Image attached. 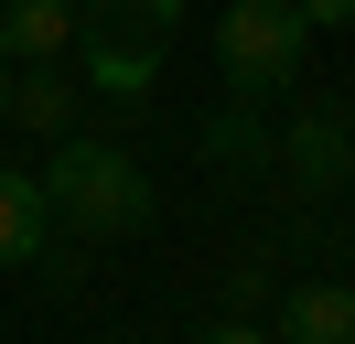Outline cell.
Returning <instances> with one entry per match:
<instances>
[{"instance_id": "30bf717a", "label": "cell", "mask_w": 355, "mask_h": 344, "mask_svg": "<svg viewBox=\"0 0 355 344\" xmlns=\"http://www.w3.org/2000/svg\"><path fill=\"white\" fill-rule=\"evenodd\" d=\"M291 11H302L312 33H345V22H355V0H291Z\"/></svg>"}, {"instance_id": "6da1fadb", "label": "cell", "mask_w": 355, "mask_h": 344, "mask_svg": "<svg viewBox=\"0 0 355 344\" xmlns=\"http://www.w3.org/2000/svg\"><path fill=\"white\" fill-rule=\"evenodd\" d=\"M44 205H54V226H76V237H140L151 226V172L119 140H54Z\"/></svg>"}, {"instance_id": "52a82bcc", "label": "cell", "mask_w": 355, "mask_h": 344, "mask_svg": "<svg viewBox=\"0 0 355 344\" xmlns=\"http://www.w3.org/2000/svg\"><path fill=\"white\" fill-rule=\"evenodd\" d=\"M11 119L44 129V140H76V86L54 76V64H22V76H11Z\"/></svg>"}, {"instance_id": "ba28073f", "label": "cell", "mask_w": 355, "mask_h": 344, "mask_svg": "<svg viewBox=\"0 0 355 344\" xmlns=\"http://www.w3.org/2000/svg\"><path fill=\"white\" fill-rule=\"evenodd\" d=\"M345 162H355V129H334V119H302V129H291V172H302V183H334Z\"/></svg>"}, {"instance_id": "8fae6325", "label": "cell", "mask_w": 355, "mask_h": 344, "mask_svg": "<svg viewBox=\"0 0 355 344\" xmlns=\"http://www.w3.org/2000/svg\"><path fill=\"white\" fill-rule=\"evenodd\" d=\"M194 344H269V334H259V322H248V312H237V322H205V334H194Z\"/></svg>"}, {"instance_id": "3957f363", "label": "cell", "mask_w": 355, "mask_h": 344, "mask_svg": "<svg viewBox=\"0 0 355 344\" xmlns=\"http://www.w3.org/2000/svg\"><path fill=\"white\" fill-rule=\"evenodd\" d=\"M302 43H312V22L291 11V0H237V11L216 22V64H226V86H237L248 108H259V97H291Z\"/></svg>"}, {"instance_id": "7c38bea8", "label": "cell", "mask_w": 355, "mask_h": 344, "mask_svg": "<svg viewBox=\"0 0 355 344\" xmlns=\"http://www.w3.org/2000/svg\"><path fill=\"white\" fill-rule=\"evenodd\" d=\"M0 119H11V64H0Z\"/></svg>"}, {"instance_id": "7a4b0ae2", "label": "cell", "mask_w": 355, "mask_h": 344, "mask_svg": "<svg viewBox=\"0 0 355 344\" xmlns=\"http://www.w3.org/2000/svg\"><path fill=\"white\" fill-rule=\"evenodd\" d=\"M183 33V0H87V33H76V64L108 108H151V76Z\"/></svg>"}, {"instance_id": "5b68a950", "label": "cell", "mask_w": 355, "mask_h": 344, "mask_svg": "<svg viewBox=\"0 0 355 344\" xmlns=\"http://www.w3.org/2000/svg\"><path fill=\"white\" fill-rule=\"evenodd\" d=\"M44 237H54L44 172H0V269H22V258H44Z\"/></svg>"}, {"instance_id": "8992f818", "label": "cell", "mask_w": 355, "mask_h": 344, "mask_svg": "<svg viewBox=\"0 0 355 344\" xmlns=\"http://www.w3.org/2000/svg\"><path fill=\"white\" fill-rule=\"evenodd\" d=\"M280 344H355V291L345 280H312L280 301Z\"/></svg>"}, {"instance_id": "9c48e42d", "label": "cell", "mask_w": 355, "mask_h": 344, "mask_svg": "<svg viewBox=\"0 0 355 344\" xmlns=\"http://www.w3.org/2000/svg\"><path fill=\"white\" fill-rule=\"evenodd\" d=\"M237 150H248V162H259V119H248V97H237V108H226V119H216V162H237Z\"/></svg>"}, {"instance_id": "277c9868", "label": "cell", "mask_w": 355, "mask_h": 344, "mask_svg": "<svg viewBox=\"0 0 355 344\" xmlns=\"http://www.w3.org/2000/svg\"><path fill=\"white\" fill-rule=\"evenodd\" d=\"M87 33V0H0V64H54Z\"/></svg>"}]
</instances>
